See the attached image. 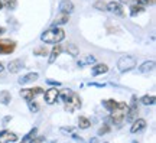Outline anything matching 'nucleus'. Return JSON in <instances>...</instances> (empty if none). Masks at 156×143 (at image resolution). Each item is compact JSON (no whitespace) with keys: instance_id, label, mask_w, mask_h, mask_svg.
<instances>
[{"instance_id":"19","label":"nucleus","mask_w":156,"mask_h":143,"mask_svg":"<svg viewBox=\"0 0 156 143\" xmlns=\"http://www.w3.org/2000/svg\"><path fill=\"white\" fill-rule=\"evenodd\" d=\"M10 101H12V94L7 91V90H3L2 93H0V103L2 104H10Z\"/></svg>"},{"instance_id":"32","label":"nucleus","mask_w":156,"mask_h":143,"mask_svg":"<svg viewBox=\"0 0 156 143\" xmlns=\"http://www.w3.org/2000/svg\"><path fill=\"white\" fill-rule=\"evenodd\" d=\"M137 3L142 6H149V5H155V0H137Z\"/></svg>"},{"instance_id":"27","label":"nucleus","mask_w":156,"mask_h":143,"mask_svg":"<svg viewBox=\"0 0 156 143\" xmlns=\"http://www.w3.org/2000/svg\"><path fill=\"white\" fill-rule=\"evenodd\" d=\"M94 9L101 10V12H106L107 10V3L106 2H103V0H97V2L94 3Z\"/></svg>"},{"instance_id":"26","label":"nucleus","mask_w":156,"mask_h":143,"mask_svg":"<svg viewBox=\"0 0 156 143\" xmlns=\"http://www.w3.org/2000/svg\"><path fill=\"white\" fill-rule=\"evenodd\" d=\"M73 95V91L71 90H64V91H59V94H58V98H61L64 103L67 101L69 97Z\"/></svg>"},{"instance_id":"20","label":"nucleus","mask_w":156,"mask_h":143,"mask_svg":"<svg viewBox=\"0 0 156 143\" xmlns=\"http://www.w3.org/2000/svg\"><path fill=\"white\" fill-rule=\"evenodd\" d=\"M117 104H119V103H117L116 100H112V98L103 101V105H104V109H106L107 111H113L117 107Z\"/></svg>"},{"instance_id":"11","label":"nucleus","mask_w":156,"mask_h":143,"mask_svg":"<svg viewBox=\"0 0 156 143\" xmlns=\"http://www.w3.org/2000/svg\"><path fill=\"white\" fill-rule=\"evenodd\" d=\"M147 126L145 119H136L134 121H132V127H130V132L132 133H137V132H142L145 127Z\"/></svg>"},{"instance_id":"34","label":"nucleus","mask_w":156,"mask_h":143,"mask_svg":"<svg viewBox=\"0 0 156 143\" xmlns=\"http://www.w3.org/2000/svg\"><path fill=\"white\" fill-rule=\"evenodd\" d=\"M44 140H45L44 136H35V138L32 139V142H30V143H42Z\"/></svg>"},{"instance_id":"8","label":"nucleus","mask_w":156,"mask_h":143,"mask_svg":"<svg viewBox=\"0 0 156 143\" xmlns=\"http://www.w3.org/2000/svg\"><path fill=\"white\" fill-rule=\"evenodd\" d=\"M58 94H59V90H56V87L46 90L45 91V101H46V104H55L56 100H58Z\"/></svg>"},{"instance_id":"14","label":"nucleus","mask_w":156,"mask_h":143,"mask_svg":"<svg viewBox=\"0 0 156 143\" xmlns=\"http://www.w3.org/2000/svg\"><path fill=\"white\" fill-rule=\"evenodd\" d=\"M69 22V15L68 13H59L58 16L55 17V20H54V26H61V25H67Z\"/></svg>"},{"instance_id":"40","label":"nucleus","mask_w":156,"mask_h":143,"mask_svg":"<svg viewBox=\"0 0 156 143\" xmlns=\"http://www.w3.org/2000/svg\"><path fill=\"white\" fill-rule=\"evenodd\" d=\"M2 7H3V6H2V3H0V10H2Z\"/></svg>"},{"instance_id":"30","label":"nucleus","mask_w":156,"mask_h":143,"mask_svg":"<svg viewBox=\"0 0 156 143\" xmlns=\"http://www.w3.org/2000/svg\"><path fill=\"white\" fill-rule=\"evenodd\" d=\"M34 55H38V56H46L48 55V49L45 46H41V48H36L34 51Z\"/></svg>"},{"instance_id":"42","label":"nucleus","mask_w":156,"mask_h":143,"mask_svg":"<svg viewBox=\"0 0 156 143\" xmlns=\"http://www.w3.org/2000/svg\"><path fill=\"white\" fill-rule=\"evenodd\" d=\"M106 143H108V142H106Z\"/></svg>"},{"instance_id":"41","label":"nucleus","mask_w":156,"mask_h":143,"mask_svg":"<svg viewBox=\"0 0 156 143\" xmlns=\"http://www.w3.org/2000/svg\"><path fill=\"white\" fill-rule=\"evenodd\" d=\"M132 143H137V142H136V140H134V142H132Z\"/></svg>"},{"instance_id":"5","label":"nucleus","mask_w":156,"mask_h":143,"mask_svg":"<svg viewBox=\"0 0 156 143\" xmlns=\"http://www.w3.org/2000/svg\"><path fill=\"white\" fill-rule=\"evenodd\" d=\"M137 116H139V107H137V97L133 95L132 97V104L129 105L127 109V113H126V120L127 121H134L137 119Z\"/></svg>"},{"instance_id":"39","label":"nucleus","mask_w":156,"mask_h":143,"mask_svg":"<svg viewBox=\"0 0 156 143\" xmlns=\"http://www.w3.org/2000/svg\"><path fill=\"white\" fill-rule=\"evenodd\" d=\"M3 70H5V66H3V64H2V62H0V72L3 71Z\"/></svg>"},{"instance_id":"33","label":"nucleus","mask_w":156,"mask_h":143,"mask_svg":"<svg viewBox=\"0 0 156 143\" xmlns=\"http://www.w3.org/2000/svg\"><path fill=\"white\" fill-rule=\"evenodd\" d=\"M108 132H110V127H108V126H103L100 130H98V136H103V134H106V133H108Z\"/></svg>"},{"instance_id":"38","label":"nucleus","mask_w":156,"mask_h":143,"mask_svg":"<svg viewBox=\"0 0 156 143\" xmlns=\"http://www.w3.org/2000/svg\"><path fill=\"white\" fill-rule=\"evenodd\" d=\"M130 0H120V3H123V5H127Z\"/></svg>"},{"instance_id":"23","label":"nucleus","mask_w":156,"mask_h":143,"mask_svg":"<svg viewBox=\"0 0 156 143\" xmlns=\"http://www.w3.org/2000/svg\"><path fill=\"white\" fill-rule=\"evenodd\" d=\"M36 133H38V129H36V127H34V129H32V130H30V132H29L28 134L22 139V142H20V143H30V142H32V139L36 136Z\"/></svg>"},{"instance_id":"15","label":"nucleus","mask_w":156,"mask_h":143,"mask_svg":"<svg viewBox=\"0 0 156 143\" xmlns=\"http://www.w3.org/2000/svg\"><path fill=\"white\" fill-rule=\"evenodd\" d=\"M153 70H155V61H146L139 66V72H142V74L152 72Z\"/></svg>"},{"instance_id":"37","label":"nucleus","mask_w":156,"mask_h":143,"mask_svg":"<svg viewBox=\"0 0 156 143\" xmlns=\"http://www.w3.org/2000/svg\"><path fill=\"white\" fill-rule=\"evenodd\" d=\"M6 32V29L5 28H2V26H0V35H3V33Z\"/></svg>"},{"instance_id":"6","label":"nucleus","mask_w":156,"mask_h":143,"mask_svg":"<svg viewBox=\"0 0 156 143\" xmlns=\"http://www.w3.org/2000/svg\"><path fill=\"white\" fill-rule=\"evenodd\" d=\"M44 93V90L41 87H34V88H25V90H20V97L23 100H26V101H30V100H34L38 94H42Z\"/></svg>"},{"instance_id":"10","label":"nucleus","mask_w":156,"mask_h":143,"mask_svg":"<svg viewBox=\"0 0 156 143\" xmlns=\"http://www.w3.org/2000/svg\"><path fill=\"white\" fill-rule=\"evenodd\" d=\"M16 140H17L16 133L9 132V130L0 132V143H12V142H16Z\"/></svg>"},{"instance_id":"7","label":"nucleus","mask_w":156,"mask_h":143,"mask_svg":"<svg viewBox=\"0 0 156 143\" xmlns=\"http://www.w3.org/2000/svg\"><path fill=\"white\" fill-rule=\"evenodd\" d=\"M16 49V42L10 39H0V54L2 55H9Z\"/></svg>"},{"instance_id":"35","label":"nucleus","mask_w":156,"mask_h":143,"mask_svg":"<svg viewBox=\"0 0 156 143\" xmlns=\"http://www.w3.org/2000/svg\"><path fill=\"white\" fill-rule=\"evenodd\" d=\"M46 83L51 84V85H56V87H59V85H61V83H58V81H52V80H48Z\"/></svg>"},{"instance_id":"18","label":"nucleus","mask_w":156,"mask_h":143,"mask_svg":"<svg viewBox=\"0 0 156 143\" xmlns=\"http://www.w3.org/2000/svg\"><path fill=\"white\" fill-rule=\"evenodd\" d=\"M108 71V66L106 64H95L93 66V75L97 77V75H101V74H106Z\"/></svg>"},{"instance_id":"21","label":"nucleus","mask_w":156,"mask_h":143,"mask_svg":"<svg viewBox=\"0 0 156 143\" xmlns=\"http://www.w3.org/2000/svg\"><path fill=\"white\" fill-rule=\"evenodd\" d=\"M142 12H145V6L139 5V3L130 6V15H132V16H136V15H139Z\"/></svg>"},{"instance_id":"9","label":"nucleus","mask_w":156,"mask_h":143,"mask_svg":"<svg viewBox=\"0 0 156 143\" xmlns=\"http://www.w3.org/2000/svg\"><path fill=\"white\" fill-rule=\"evenodd\" d=\"M107 10L112 12L113 15H116V16H120V17L124 16V10H123L122 5L117 3V2H110V3H107Z\"/></svg>"},{"instance_id":"2","label":"nucleus","mask_w":156,"mask_h":143,"mask_svg":"<svg viewBox=\"0 0 156 143\" xmlns=\"http://www.w3.org/2000/svg\"><path fill=\"white\" fill-rule=\"evenodd\" d=\"M127 109H129V105L126 104V103H119L116 109H114L113 111H110L112 114H110V117H108V121H110L112 124L120 126V124L123 123V120L126 119Z\"/></svg>"},{"instance_id":"22","label":"nucleus","mask_w":156,"mask_h":143,"mask_svg":"<svg viewBox=\"0 0 156 143\" xmlns=\"http://www.w3.org/2000/svg\"><path fill=\"white\" fill-rule=\"evenodd\" d=\"M0 3H2V6H3V7H6V9H10V10L16 9V6H17L16 0H0Z\"/></svg>"},{"instance_id":"1","label":"nucleus","mask_w":156,"mask_h":143,"mask_svg":"<svg viewBox=\"0 0 156 143\" xmlns=\"http://www.w3.org/2000/svg\"><path fill=\"white\" fill-rule=\"evenodd\" d=\"M65 38V30L58 26H54V28L45 30L42 35H41V41L45 42V44H51V45H55L59 44L61 41H64Z\"/></svg>"},{"instance_id":"16","label":"nucleus","mask_w":156,"mask_h":143,"mask_svg":"<svg viewBox=\"0 0 156 143\" xmlns=\"http://www.w3.org/2000/svg\"><path fill=\"white\" fill-rule=\"evenodd\" d=\"M39 78L38 75V72H29V74H26L25 77L22 78H19V84H28V83H32V81H36Z\"/></svg>"},{"instance_id":"25","label":"nucleus","mask_w":156,"mask_h":143,"mask_svg":"<svg viewBox=\"0 0 156 143\" xmlns=\"http://www.w3.org/2000/svg\"><path fill=\"white\" fill-rule=\"evenodd\" d=\"M90 126H91V121H90L87 117L81 116V117L78 119V127H80V129H88Z\"/></svg>"},{"instance_id":"4","label":"nucleus","mask_w":156,"mask_h":143,"mask_svg":"<svg viewBox=\"0 0 156 143\" xmlns=\"http://www.w3.org/2000/svg\"><path fill=\"white\" fill-rule=\"evenodd\" d=\"M80 107H81V98H80V95H78V94L73 93V95L65 101L64 109H65V111H68V113H73V111L78 110Z\"/></svg>"},{"instance_id":"12","label":"nucleus","mask_w":156,"mask_h":143,"mask_svg":"<svg viewBox=\"0 0 156 143\" xmlns=\"http://www.w3.org/2000/svg\"><path fill=\"white\" fill-rule=\"evenodd\" d=\"M22 68H23V62L20 59H13L7 64V70H9V72H12V74H17Z\"/></svg>"},{"instance_id":"36","label":"nucleus","mask_w":156,"mask_h":143,"mask_svg":"<svg viewBox=\"0 0 156 143\" xmlns=\"http://www.w3.org/2000/svg\"><path fill=\"white\" fill-rule=\"evenodd\" d=\"M9 120H12V117H10V116H7V117H6L5 120H3V123H5V124H6V123H7V121H9Z\"/></svg>"},{"instance_id":"29","label":"nucleus","mask_w":156,"mask_h":143,"mask_svg":"<svg viewBox=\"0 0 156 143\" xmlns=\"http://www.w3.org/2000/svg\"><path fill=\"white\" fill-rule=\"evenodd\" d=\"M28 107H29V110L32 111V113H38L39 111V104L36 103V101H34V100H30V101H28Z\"/></svg>"},{"instance_id":"17","label":"nucleus","mask_w":156,"mask_h":143,"mask_svg":"<svg viewBox=\"0 0 156 143\" xmlns=\"http://www.w3.org/2000/svg\"><path fill=\"white\" fill-rule=\"evenodd\" d=\"M61 52H62L61 45H55V46L52 48V51H51V55H49V59H48V62H49V64H54V62L56 61V58L61 55Z\"/></svg>"},{"instance_id":"24","label":"nucleus","mask_w":156,"mask_h":143,"mask_svg":"<svg viewBox=\"0 0 156 143\" xmlns=\"http://www.w3.org/2000/svg\"><path fill=\"white\" fill-rule=\"evenodd\" d=\"M155 101H156L155 95H143V97L140 98V103L145 104V105H153Z\"/></svg>"},{"instance_id":"28","label":"nucleus","mask_w":156,"mask_h":143,"mask_svg":"<svg viewBox=\"0 0 156 143\" xmlns=\"http://www.w3.org/2000/svg\"><path fill=\"white\" fill-rule=\"evenodd\" d=\"M67 51H68V54H69V55H73V56H78V54H80L78 48L74 44H68Z\"/></svg>"},{"instance_id":"3","label":"nucleus","mask_w":156,"mask_h":143,"mask_svg":"<svg viewBox=\"0 0 156 143\" xmlns=\"http://www.w3.org/2000/svg\"><path fill=\"white\" fill-rule=\"evenodd\" d=\"M117 66H119V71L120 72H127L130 70H133L136 66V58L130 55H124L120 59L117 61Z\"/></svg>"},{"instance_id":"13","label":"nucleus","mask_w":156,"mask_h":143,"mask_svg":"<svg viewBox=\"0 0 156 143\" xmlns=\"http://www.w3.org/2000/svg\"><path fill=\"white\" fill-rule=\"evenodd\" d=\"M59 10L62 13H73L74 12V3L71 0H62L61 3H59Z\"/></svg>"},{"instance_id":"31","label":"nucleus","mask_w":156,"mask_h":143,"mask_svg":"<svg viewBox=\"0 0 156 143\" xmlns=\"http://www.w3.org/2000/svg\"><path fill=\"white\" fill-rule=\"evenodd\" d=\"M93 62H95V58L94 56H91V55H88L87 58H84L83 61L78 62V66H83V65H85V64H93Z\"/></svg>"}]
</instances>
